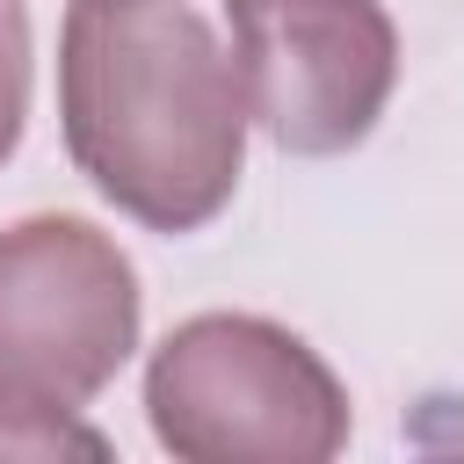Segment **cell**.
Returning a JSON list of instances; mask_svg holds the SVG:
<instances>
[{
  "label": "cell",
  "mask_w": 464,
  "mask_h": 464,
  "mask_svg": "<svg viewBox=\"0 0 464 464\" xmlns=\"http://www.w3.org/2000/svg\"><path fill=\"white\" fill-rule=\"evenodd\" d=\"M246 116L304 160L362 145L399 80V29L377 0H225Z\"/></svg>",
  "instance_id": "obj_4"
},
{
  "label": "cell",
  "mask_w": 464,
  "mask_h": 464,
  "mask_svg": "<svg viewBox=\"0 0 464 464\" xmlns=\"http://www.w3.org/2000/svg\"><path fill=\"white\" fill-rule=\"evenodd\" d=\"M145 413L181 464H326L348 442V392L276 319H181L145 370Z\"/></svg>",
  "instance_id": "obj_3"
},
{
  "label": "cell",
  "mask_w": 464,
  "mask_h": 464,
  "mask_svg": "<svg viewBox=\"0 0 464 464\" xmlns=\"http://www.w3.org/2000/svg\"><path fill=\"white\" fill-rule=\"evenodd\" d=\"M29 116V14L22 0H0V160L14 152Z\"/></svg>",
  "instance_id": "obj_5"
},
{
  "label": "cell",
  "mask_w": 464,
  "mask_h": 464,
  "mask_svg": "<svg viewBox=\"0 0 464 464\" xmlns=\"http://www.w3.org/2000/svg\"><path fill=\"white\" fill-rule=\"evenodd\" d=\"M72 167L138 225H210L246 160V87L218 29L181 0H72L58 44Z\"/></svg>",
  "instance_id": "obj_1"
},
{
  "label": "cell",
  "mask_w": 464,
  "mask_h": 464,
  "mask_svg": "<svg viewBox=\"0 0 464 464\" xmlns=\"http://www.w3.org/2000/svg\"><path fill=\"white\" fill-rule=\"evenodd\" d=\"M138 348V276L87 218H22L0 232V464L109 457L80 428L87 399Z\"/></svg>",
  "instance_id": "obj_2"
}]
</instances>
